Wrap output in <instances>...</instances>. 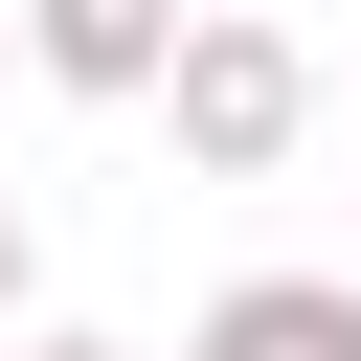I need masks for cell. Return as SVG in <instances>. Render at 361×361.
I'll use <instances>...</instances> for the list:
<instances>
[{
    "instance_id": "1",
    "label": "cell",
    "mask_w": 361,
    "mask_h": 361,
    "mask_svg": "<svg viewBox=\"0 0 361 361\" xmlns=\"http://www.w3.org/2000/svg\"><path fill=\"white\" fill-rule=\"evenodd\" d=\"M158 113H180V180H271V158L316 135V45H293L271 0H203L180 68H158Z\"/></svg>"
},
{
    "instance_id": "2",
    "label": "cell",
    "mask_w": 361,
    "mask_h": 361,
    "mask_svg": "<svg viewBox=\"0 0 361 361\" xmlns=\"http://www.w3.org/2000/svg\"><path fill=\"white\" fill-rule=\"evenodd\" d=\"M180 23H203V0H23V68H45V90H90V113H158Z\"/></svg>"
},
{
    "instance_id": "3",
    "label": "cell",
    "mask_w": 361,
    "mask_h": 361,
    "mask_svg": "<svg viewBox=\"0 0 361 361\" xmlns=\"http://www.w3.org/2000/svg\"><path fill=\"white\" fill-rule=\"evenodd\" d=\"M180 361H361V271H226L180 316Z\"/></svg>"
},
{
    "instance_id": "4",
    "label": "cell",
    "mask_w": 361,
    "mask_h": 361,
    "mask_svg": "<svg viewBox=\"0 0 361 361\" xmlns=\"http://www.w3.org/2000/svg\"><path fill=\"white\" fill-rule=\"evenodd\" d=\"M23 293H45V226H23V203H0V338H23Z\"/></svg>"
},
{
    "instance_id": "5",
    "label": "cell",
    "mask_w": 361,
    "mask_h": 361,
    "mask_svg": "<svg viewBox=\"0 0 361 361\" xmlns=\"http://www.w3.org/2000/svg\"><path fill=\"white\" fill-rule=\"evenodd\" d=\"M0 361H158V338H0Z\"/></svg>"
},
{
    "instance_id": "6",
    "label": "cell",
    "mask_w": 361,
    "mask_h": 361,
    "mask_svg": "<svg viewBox=\"0 0 361 361\" xmlns=\"http://www.w3.org/2000/svg\"><path fill=\"white\" fill-rule=\"evenodd\" d=\"M0 68H23V0H0Z\"/></svg>"
}]
</instances>
